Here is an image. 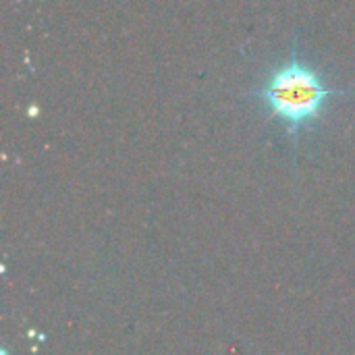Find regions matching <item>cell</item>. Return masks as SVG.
Returning a JSON list of instances; mask_svg holds the SVG:
<instances>
[{"instance_id": "6da1fadb", "label": "cell", "mask_w": 355, "mask_h": 355, "mask_svg": "<svg viewBox=\"0 0 355 355\" xmlns=\"http://www.w3.org/2000/svg\"><path fill=\"white\" fill-rule=\"evenodd\" d=\"M352 94L354 89L349 87L333 85L327 73L300 50H291L287 58L275 62L260 85L250 92L262 112L275 121L293 144L310 135L339 98Z\"/></svg>"}]
</instances>
